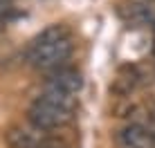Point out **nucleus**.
I'll list each match as a JSON object with an SVG mask.
<instances>
[{
	"label": "nucleus",
	"mask_w": 155,
	"mask_h": 148,
	"mask_svg": "<svg viewBox=\"0 0 155 148\" xmlns=\"http://www.w3.org/2000/svg\"><path fill=\"white\" fill-rule=\"evenodd\" d=\"M153 29H155V23H153Z\"/></svg>",
	"instance_id": "obj_8"
},
{
	"label": "nucleus",
	"mask_w": 155,
	"mask_h": 148,
	"mask_svg": "<svg viewBox=\"0 0 155 148\" xmlns=\"http://www.w3.org/2000/svg\"><path fill=\"white\" fill-rule=\"evenodd\" d=\"M153 54H155V45H153Z\"/></svg>",
	"instance_id": "obj_7"
},
{
	"label": "nucleus",
	"mask_w": 155,
	"mask_h": 148,
	"mask_svg": "<svg viewBox=\"0 0 155 148\" xmlns=\"http://www.w3.org/2000/svg\"><path fill=\"white\" fill-rule=\"evenodd\" d=\"M119 148H155V133L142 124H128L117 135Z\"/></svg>",
	"instance_id": "obj_4"
},
{
	"label": "nucleus",
	"mask_w": 155,
	"mask_h": 148,
	"mask_svg": "<svg viewBox=\"0 0 155 148\" xmlns=\"http://www.w3.org/2000/svg\"><path fill=\"white\" fill-rule=\"evenodd\" d=\"M83 88V76L79 70H74L70 65L56 67V70L47 72L45 79V90H52V92H61V94H72L77 97Z\"/></svg>",
	"instance_id": "obj_3"
},
{
	"label": "nucleus",
	"mask_w": 155,
	"mask_h": 148,
	"mask_svg": "<svg viewBox=\"0 0 155 148\" xmlns=\"http://www.w3.org/2000/svg\"><path fill=\"white\" fill-rule=\"evenodd\" d=\"M74 52V36L68 25H50L29 40L25 50V63L34 70L52 72L63 67Z\"/></svg>",
	"instance_id": "obj_1"
},
{
	"label": "nucleus",
	"mask_w": 155,
	"mask_h": 148,
	"mask_svg": "<svg viewBox=\"0 0 155 148\" xmlns=\"http://www.w3.org/2000/svg\"><path fill=\"white\" fill-rule=\"evenodd\" d=\"M77 114V97L43 90L27 108V121L45 133L68 126Z\"/></svg>",
	"instance_id": "obj_2"
},
{
	"label": "nucleus",
	"mask_w": 155,
	"mask_h": 148,
	"mask_svg": "<svg viewBox=\"0 0 155 148\" xmlns=\"http://www.w3.org/2000/svg\"><path fill=\"white\" fill-rule=\"evenodd\" d=\"M137 83H140V72H137V67L126 65V67H121V70L117 72V79H115L113 85H110V90H113L115 94L126 97V94H130L133 90L137 88Z\"/></svg>",
	"instance_id": "obj_6"
},
{
	"label": "nucleus",
	"mask_w": 155,
	"mask_h": 148,
	"mask_svg": "<svg viewBox=\"0 0 155 148\" xmlns=\"http://www.w3.org/2000/svg\"><path fill=\"white\" fill-rule=\"evenodd\" d=\"M124 16L130 25H153L155 7L151 2H133L128 7H124Z\"/></svg>",
	"instance_id": "obj_5"
}]
</instances>
